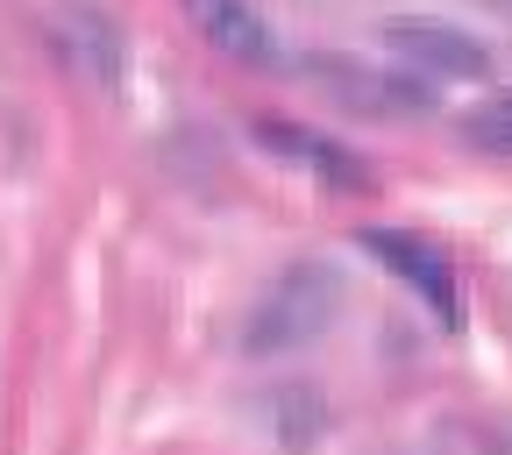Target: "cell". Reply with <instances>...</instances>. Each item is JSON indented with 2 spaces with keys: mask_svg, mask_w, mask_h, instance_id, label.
I'll use <instances>...</instances> for the list:
<instances>
[{
  "mask_svg": "<svg viewBox=\"0 0 512 455\" xmlns=\"http://www.w3.org/2000/svg\"><path fill=\"white\" fill-rule=\"evenodd\" d=\"M363 249H370V256H377V264L392 271L399 285H413V292L434 306L441 328H463V278H456V264H448L434 242L399 235V228H363Z\"/></svg>",
  "mask_w": 512,
  "mask_h": 455,
  "instance_id": "obj_3",
  "label": "cell"
},
{
  "mask_svg": "<svg viewBox=\"0 0 512 455\" xmlns=\"http://www.w3.org/2000/svg\"><path fill=\"white\" fill-rule=\"evenodd\" d=\"M463 143L484 150V157H512V93H498V100L463 114Z\"/></svg>",
  "mask_w": 512,
  "mask_h": 455,
  "instance_id": "obj_6",
  "label": "cell"
},
{
  "mask_svg": "<svg viewBox=\"0 0 512 455\" xmlns=\"http://www.w3.org/2000/svg\"><path fill=\"white\" fill-rule=\"evenodd\" d=\"M335 306H342L335 271H328V264H299V271H285L264 299H256L249 328H242V349H249V356L299 349V342H313V335L335 320Z\"/></svg>",
  "mask_w": 512,
  "mask_h": 455,
  "instance_id": "obj_1",
  "label": "cell"
},
{
  "mask_svg": "<svg viewBox=\"0 0 512 455\" xmlns=\"http://www.w3.org/2000/svg\"><path fill=\"white\" fill-rule=\"evenodd\" d=\"M384 50L399 57V72H427V79H484L491 72V50L484 36L456 29V22H427V15H406V22H384Z\"/></svg>",
  "mask_w": 512,
  "mask_h": 455,
  "instance_id": "obj_2",
  "label": "cell"
},
{
  "mask_svg": "<svg viewBox=\"0 0 512 455\" xmlns=\"http://www.w3.org/2000/svg\"><path fill=\"white\" fill-rule=\"evenodd\" d=\"M498 8H512V0H498Z\"/></svg>",
  "mask_w": 512,
  "mask_h": 455,
  "instance_id": "obj_7",
  "label": "cell"
},
{
  "mask_svg": "<svg viewBox=\"0 0 512 455\" xmlns=\"http://www.w3.org/2000/svg\"><path fill=\"white\" fill-rule=\"evenodd\" d=\"M192 15H200V36L221 50V57H242V64H278V36L271 22L249 8V0H192Z\"/></svg>",
  "mask_w": 512,
  "mask_h": 455,
  "instance_id": "obj_4",
  "label": "cell"
},
{
  "mask_svg": "<svg viewBox=\"0 0 512 455\" xmlns=\"http://www.w3.org/2000/svg\"><path fill=\"white\" fill-rule=\"evenodd\" d=\"M256 143H264V150H285V157H306V164H320V178H328V185H363L349 150H335V143L306 136V128H292V121H271V114H264V121H256Z\"/></svg>",
  "mask_w": 512,
  "mask_h": 455,
  "instance_id": "obj_5",
  "label": "cell"
}]
</instances>
